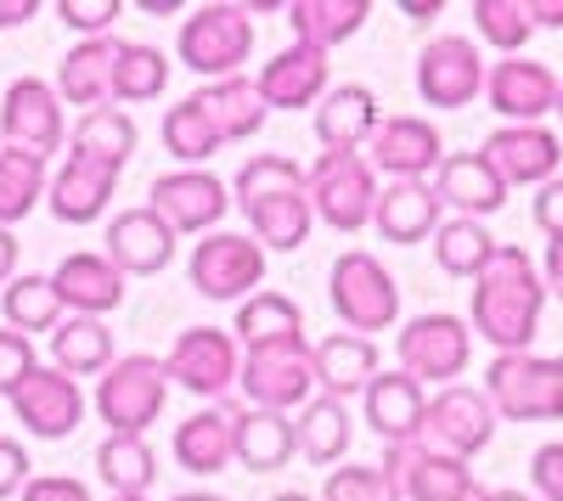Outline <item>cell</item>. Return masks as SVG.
Masks as SVG:
<instances>
[{"label": "cell", "mask_w": 563, "mask_h": 501, "mask_svg": "<svg viewBox=\"0 0 563 501\" xmlns=\"http://www.w3.org/2000/svg\"><path fill=\"white\" fill-rule=\"evenodd\" d=\"M192 288L214 304H231V299H254V288L265 282V248L243 232H209L198 248H192Z\"/></svg>", "instance_id": "obj_14"}, {"label": "cell", "mask_w": 563, "mask_h": 501, "mask_svg": "<svg viewBox=\"0 0 563 501\" xmlns=\"http://www.w3.org/2000/svg\"><path fill=\"white\" fill-rule=\"evenodd\" d=\"M474 29L485 45H496L501 57H525V45L536 34L525 0H474Z\"/></svg>", "instance_id": "obj_45"}, {"label": "cell", "mask_w": 563, "mask_h": 501, "mask_svg": "<svg viewBox=\"0 0 563 501\" xmlns=\"http://www.w3.org/2000/svg\"><path fill=\"white\" fill-rule=\"evenodd\" d=\"M552 113H558V119H563V85H558V108H552Z\"/></svg>", "instance_id": "obj_61"}, {"label": "cell", "mask_w": 563, "mask_h": 501, "mask_svg": "<svg viewBox=\"0 0 563 501\" xmlns=\"http://www.w3.org/2000/svg\"><path fill=\"white\" fill-rule=\"evenodd\" d=\"M40 367V355H34V338L12 333V327H0V394L12 400V389Z\"/></svg>", "instance_id": "obj_47"}, {"label": "cell", "mask_w": 563, "mask_h": 501, "mask_svg": "<svg viewBox=\"0 0 563 501\" xmlns=\"http://www.w3.org/2000/svg\"><path fill=\"white\" fill-rule=\"evenodd\" d=\"M271 501H316V496H305V490H282V496H271Z\"/></svg>", "instance_id": "obj_59"}, {"label": "cell", "mask_w": 563, "mask_h": 501, "mask_svg": "<svg viewBox=\"0 0 563 501\" xmlns=\"http://www.w3.org/2000/svg\"><path fill=\"white\" fill-rule=\"evenodd\" d=\"M310 192V214H321V225L333 232H361L378 209V169L361 153H321L316 169L305 175Z\"/></svg>", "instance_id": "obj_8"}, {"label": "cell", "mask_w": 563, "mask_h": 501, "mask_svg": "<svg viewBox=\"0 0 563 501\" xmlns=\"http://www.w3.org/2000/svg\"><path fill=\"white\" fill-rule=\"evenodd\" d=\"M530 479H536V501H563V439L536 450V457H530Z\"/></svg>", "instance_id": "obj_49"}, {"label": "cell", "mask_w": 563, "mask_h": 501, "mask_svg": "<svg viewBox=\"0 0 563 501\" xmlns=\"http://www.w3.org/2000/svg\"><path fill=\"white\" fill-rule=\"evenodd\" d=\"M113 63H119V40L113 34L68 45V57L57 63V97L85 108V113L113 108Z\"/></svg>", "instance_id": "obj_24"}, {"label": "cell", "mask_w": 563, "mask_h": 501, "mask_svg": "<svg viewBox=\"0 0 563 501\" xmlns=\"http://www.w3.org/2000/svg\"><path fill=\"white\" fill-rule=\"evenodd\" d=\"M541 310H547V288L541 270L525 248H496V259L474 277V338L496 344V355H525L541 333Z\"/></svg>", "instance_id": "obj_1"}, {"label": "cell", "mask_w": 563, "mask_h": 501, "mask_svg": "<svg viewBox=\"0 0 563 501\" xmlns=\"http://www.w3.org/2000/svg\"><path fill=\"white\" fill-rule=\"evenodd\" d=\"M440 198L429 180H395V187H378V209H372V225L384 232V243L411 248V243H429L440 232Z\"/></svg>", "instance_id": "obj_26"}, {"label": "cell", "mask_w": 563, "mask_h": 501, "mask_svg": "<svg viewBox=\"0 0 563 501\" xmlns=\"http://www.w3.org/2000/svg\"><path fill=\"white\" fill-rule=\"evenodd\" d=\"M113 333L97 322V315H68V322L52 333V367L68 372L74 383L79 378H102L113 367Z\"/></svg>", "instance_id": "obj_37"}, {"label": "cell", "mask_w": 563, "mask_h": 501, "mask_svg": "<svg viewBox=\"0 0 563 501\" xmlns=\"http://www.w3.org/2000/svg\"><path fill=\"white\" fill-rule=\"evenodd\" d=\"M536 225L547 237L563 232V175H552L547 187H536Z\"/></svg>", "instance_id": "obj_52"}, {"label": "cell", "mask_w": 563, "mask_h": 501, "mask_svg": "<svg viewBox=\"0 0 563 501\" xmlns=\"http://www.w3.org/2000/svg\"><path fill=\"white\" fill-rule=\"evenodd\" d=\"M180 63L209 79H231L243 74V63L254 57V18L249 7H231V0H209L192 18L180 23V40H175Z\"/></svg>", "instance_id": "obj_5"}, {"label": "cell", "mask_w": 563, "mask_h": 501, "mask_svg": "<svg viewBox=\"0 0 563 501\" xmlns=\"http://www.w3.org/2000/svg\"><path fill=\"white\" fill-rule=\"evenodd\" d=\"M29 18H40V0H0V29H18Z\"/></svg>", "instance_id": "obj_54"}, {"label": "cell", "mask_w": 563, "mask_h": 501, "mask_svg": "<svg viewBox=\"0 0 563 501\" xmlns=\"http://www.w3.org/2000/svg\"><path fill=\"white\" fill-rule=\"evenodd\" d=\"M238 457V405H203L175 428V463L186 474H225Z\"/></svg>", "instance_id": "obj_25"}, {"label": "cell", "mask_w": 563, "mask_h": 501, "mask_svg": "<svg viewBox=\"0 0 563 501\" xmlns=\"http://www.w3.org/2000/svg\"><path fill=\"white\" fill-rule=\"evenodd\" d=\"M378 130V97L366 85H327L316 108V142L321 153H355Z\"/></svg>", "instance_id": "obj_31"}, {"label": "cell", "mask_w": 563, "mask_h": 501, "mask_svg": "<svg viewBox=\"0 0 563 501\" xmlns=\"http://www.w3.org/2000/svg\"><path fill=\"white\" fill-rule=\"evenodd\" d=\"M231 203H238L254 225V243L276 248V254H294L310 237V192H305V169L282 153H260L238 169L231 180Z\"/></svg>", "instance_id": "obj_2"}, {"label": "cell", "mask_w": 563, "mask_h": 501, "mask_svg": "<svg viewBox=\"0 0 563 501\" xmlns=\"http://www.w3.org/2000/svg\"><path fill=\"white\" fill-rule=\"evenodd\" d=\"M372 147V169H384L395 180H429L445 158V142L429 119H411V113H395V119H378V130L366 135Z\"/></svg>", "instance_id": "obj_19"}, {"label": "cell", "mask_w": 563, "mask_h": 501, "mask_svg": "<svg viewBox=\"0 0 563 501\" xmlns=\"http://www.w3.org/2000/svg\"><path fill=\"white\" fill-rule=\"evenodd\" d=\"M0 315L7 327L34 338V333H57L63 327V304L52 293V277H12L7 293H0Z\"/></svg>", "instance_id": "obj_41"}, {"label": "cell", "mask_w": 563, "mask_h": 501, "mask_svg": "<svg viewBox=\"0 0 563 501\" xmlns=\"http://www.w3.org/2000/svg\"><path fill=\"white\" fill-rule=\"evenodd\" d=\"M310 360H316V389L327 400H350V394H366V383L378 378V344L372 338H355V333H327L321 344H310Z\"/></svg>", "instance_id": "obj_28"}, {"label": "cell", "mask_w": 563, "mask_h": 501, "mask_svg": "<svg viewBox=\"0 0 563 501\" xmlns=\"http://www.w3.org/2000/svg\"><path fill=\"white\" fill-rule=\"evenodd\" d=\"M467 501H485V485H479V490H474V496H467Z\"/></svg>", "instance_id": "obj_62"}, {"label": "cell", "mask_w": 563, "mask_h": 501, "mask_svg": "<svg viewBox=\"0 0 563 501\" xmlns=\"http://www.w3.org/2000/svg\"><path fill=\"white\" fill-rule=\"evenodd\" d=\"M327 299H333L339 322L355 338L389 333L400 322V288H395V277L384 270V259L366 254V248H350V254L333 259V270H327Z\"/></svg>", "instance_id": "obj_4"}, {"label": "cell", "mask_w": 563, "mask_h": 501, "mask_svg": "<svg viewBox=\"0 0 563 501\" xmlns=\"http://www.w3.org/2000/svg\"><path fill=\"white\" fill-rule=\"evenodd\" d=\"M429 187H434L440 209H456L462 220H485L507 203V180L485 164V153H445Z\"/></svg>", "instance_id": "obj_22"}, {"label": "cell", "mask_w": 563, "mask_h": 501, "mask_svg": "<svg viewBox=\"0 0 563 501\" xmlns=\"http://www.w3.org/2000/svg\"><path fill=\"white\" fill-rule=\"evenodd\" d=\"M536 29H563V0H525Z\"/></svg>", "instance_id": "obj_55"}, {"label": "cell", "mask_w": 563, "mask_h": 501, "mask_svg": "<svg viewBox=\"0 0 563 501\" xmlns=\"http://www.w3.org/2000/svg\"><path fill=\"white\" fill-rule=\"evenodd\" d=\"M395 355H400V372L411 383H440L451 389L467 372V355H474V327L462 315L429 310V315H411V322L395 333Z\"/></svg>", "instance_id": "obj_7"}, {"label": "cell", "mask_w": 563, "mask_h": 501, "mask_svg": "<svg viewBox=\"0 0 563 501\" xmlns=\"http://www.w3.org/2000/svg\"><path fill=\"white\" fill-rule=\"evenodd\" d=\"M52 293L63 310L74 315H102L124 304V277L108 265V254H68L57 270H52Z\"/></svg>", "instance_id": "obj_27"}, {"label": "cell", "mask_w": 563, "mask_h": 501, "mask_svg": "<svg viewBox=\"0 0 563 501\" xmlns=\"http://www.w3.org/2000/svg\"><path fill=\"white\" fill-rule=\"evenodd\" d=\"M29 479H34V474H29V450H23L18 439H0V501L23 496Z\"/></svg>", "instance_id": "obj_50"}, {"label": "cell", "mask_w": 563, "mask_h": 501, "mask_svg": "<svg viewBox=\"0 0 563 501\" xmlns=\"http://www.w3.org/2000/svg\"><path fill=\"white\" fill-rule=\"evenodd\" d=\"M299 457L294 439V417L288 412H260V405H238V463L249 474H276Z\"/></svg>", "instance_id": "obj_34"}, {"label": "cell", "mask_w": 563, "mask_h": 501, "mask_svg": "<svg viewBox=\"0 0 563 501\" xmlns=\"http://www.w3.org/2000/svg\"><path fill=\"white\" fill-rule=\"evenodd\" d=\"M97 479H102L113 496H147L153 479H158V463H153L147 439H135V434L102 439V450H97Z\"/></svg>", "instance_id": "obj_40"}, {"label": "cell", "mask_w": 563, "mask_h": 501, "mask_svg": "<svg viewBox=\"0 0 563 501\" xmlns=\"http://www.w3.org/2000/svg\"><path fill=\"white\" fill-rule=\"evenodd\" d=\"M192 102L209 113V124L220 130V142H249V135H260V124H265V113H271L265 97H260V85H254L249 74L209 79Z\"/></svg>", "instance_id": "obj_33"}, {"label": "cell", "mask_w": 563, "mask_h": 501, "mask_svg": "<svg viewBox=\"0 0 563 501\" xmlns=\"http://www.w3.org/2000/svg\"><path fill=\"white\" fill-rule=\"evenodd\" d=\"M400 12H406L411 23H434V18H440V7H411V0H406V7H400Z\"/></svg>", "instance_id": "obj_57"}, {"label": "cell", "mask_w": 563, "mask_h": 501, "mask_svg": "<svg viewBox=\"0 0 563 501\" xmlns=\"http://www.w3.org/2000/svg\"><path fill=\"white\" fill-rule=\"evenodd\" d=\"M485 97L507 124H541L558 108V74L530 57H501L485 68Z\"/></svg>", "instance_id": "obj_20"}, {"label": "cell", "mask_w": 563, "mask_h": 501, "mask_svg": "<svg viewBox=\"0 0 563 501\" xmlns=\"http://www.w3.org/2000/svg\"><path fill=\"white\" fill-rule=\"evenodd\" d=\"M260 97L265 108L276 113H294V108H316L327 97V52H316V45H288V52H276L265 68H260Z\"/></svg>", "instance_id": "obj_23"}, {"label": "cell", "mask_w": 563, "mask_h": 501, "mask_svg": "<svg viewBox=\"0 0 563 501\" xmlns=\"http://www.w3.org/2000/svg\"><path fill=\"white\" fill-rule=\"evenodd\" d=\"M378 468L395 479L400 501H467V496L479 490L474 468L456 463V457H440V450H429L422 439L389 445Z\"/></svg>", "instance_id": "obj_16"}, {"label": "cell", "mask_w": 563, "mask_h": 501, "mask_svg": "<svg viewBox=\"0 0 563 501\" xmlns=\"http://www.w3.org/2000/svg\"><path fill=\"white\" fill-rule=\"evenodd\" d=\"M485 400L507 423H563V355H496L485 367Z\"/></svg>", "instance_id": "obj_3"}, {"label": "cell", "mask_w": 563, "mask_h": 501, "mask_svg": "<svg viewBox=\"0 0 563 501\" xmlns=\"http://www.w3.org/2000/svg\"><path fill=\"white\" fill-rule=\"evenodd\" d=\"M485 57H479V45L474 40H462V34H440L422 45V57H417V97L429 102V108H467L474 97H485Z\"/></svg>", "instance_id": "obj_15"}, {"label": "cell", "mask_w": 563, "mask_h": 501, "mask_svg": "<svg viewBox=\"0 0 563 501\" xmlns=\"http://www.w3.org/2000/svg\"><path fill=\"white\" fill-rule=\"evenodd\" d=\"M147 209L175 237H209V232H220V220L231 209V187L209 169H169V175L153 180Z\"/></svg>", "instance_id": "obj_12"}, {"label": "cell", "mask_w": 563, "mask_h": 501, "mask_svg": "<svg viewBox=\"0 0 563 501\" xmlns=\"http://www.w3.org/2000/svg\"><path fill=\"white\" fill-rule=\"evenodd\" d=\"M12 270H18V237L7 232V225H0V288L12 282Z\"/></svg>", "instance_id": "obj_56"}, {"label": "cell", "mask_w": 563, "mask_h": 501, "mask_svg": "<svg viewBox=\"0 0 563 501\" xmlns=\"http://www.w3.org/2000/svg\"><path fill=\"white\" fill-rule=\"evenodd\" d=\"M417 439L429 445V450H440V457H456V463L479 457V450L496 439V412H490L485 389H467V383L440 389L429 405H422Z\"/></svg>", "instance_id": "obj_9"}, {"label": "cell", "mask_w": 563, "mask_h": 501, "mask_svg": "<svg viewBox=\"0 0 563 501\" xmlns=\"http://www.w3.org/2000/svg\"><path fill=\"white\" fill-rule=\"evenodd\" d=\"M40 203H45V164L29 158V153L0 147V225L12 232V225L29 220Z\"/></svg>", "instance_id": "obj_44"}, {"label": "cell", "mask_w": 563, "mask_h": 501, "mask_svg": "<svg viewBox=\"0 0 563 501\" xmlns=\"http://www.w3.org/2000/svg\"><path fill=\"white\" fill-rule=\"evenodd\" d=\"M366 428L378 434L384 445H406L417 439L422 428V405H429V394H422V383H411L406 372H378L366 383Z\"/></svg>", "instance_id": "obj_30"}, {"label": "cell", "mask_w": 563, "mask_h": 501, "mask_svg": "<svg viewBox=\"0 0 563 501\" xmlns=\"http://www.w3.org/2000/svg\"><path fill=\"white\" fill-rule=\"evenodd\" d=\"M113 501H147V496H113Z\"/></svg>", "instance_id": "obj_63"}, {"label": "cell", "mask_w": 563, "mask_h": 501, "mask_svg": "<svg viewBox=\"0 0 563 501\" xmlns=\"http://www.w3.org/2000/svg\"><path fill=\"white\" fill-rule=\"evenodd\" d=\"M321 501H400L395 479L378 463H355V468H333L321 485Z\"/></svg>", "instance_id": "obj_46"}, {"label": "cell", "mask_w": 563, "mask_h": 501, "mask_svg": "<svg viewBox=\"0 0 563 501\" xmlns=\"http://www.w3.org/2000/svg\"><path fill=\"white\" fill-rule=\"evenodd\" d=\"M282 12H288V29L299 45L333 52V45L361 34V23L372 18V0H288Z\"/></svg>", "instance_id": "obj_35"}, {"label": "cell", "mask_w": 563, "mask_h": 501, "mask_svg": "<svg viewBox=\"0 0 563 501\" xmlns=\"http://www.w3.org/2000/svg\"><path fill=\"white\" fill-rule=\"evenodd\" d=\"M294 439H299V457L310 468H339L350 457V439H355V423H350V405L344 400H327V394H310L294 417Z\"/></svg>", "instance_id": "obj_32"}, {"label": "cell", "mask_w": 563, "mask_h": 501, "mask_svg": "<svg viewBox=\"0 0 563 501\" xmlns=\"http://www.w3.org/2000/svg\"><path fill=\"white\" fill-rule=\"evenodd\" d=\"M119 192V175L102 169V164H85V158H63V169L52 175V187H45V203L63 225H90L97 214H108Z\"/></svg>", "instance_id": "obj_29"}, {"label": "cell", "mask_w": 563, "mask_h": 501, "mask_svg": "<svg viewBox=\"0 0 563 501\" xmlns=\"http://www.w3.org/2000/svg\"><path fill=\"white\" fill-rule=\"evenodd\" d=\"M175 501H225V496H209V490H192V496H175Z\"/></svg>", "instance_id": "obj_60"}, {"label": "cell", "mask_w": 563, "mask_h": 501, "mask_svg": "<svg viewBox=\"0 0 563 501\" xmlns=\"http://www.w3.org/2000/svg\"><path fill=\"white\" fill-rule=\"evenodd\" d=\"M541 288H547L552 299H563V232H558V237H547V265H541Z\"/></svg>", "instance_id": "obj_53"}, {"label": "cell", "mask_w": 563, "mask_h": 501, "mask_svg": "<svg viewBox=\"0 0 563 501\" xmlns=\"http://www.w3.org/2000/svg\"><path fill=\"white\" fill-rule=\"evenodd\" d=\"M23 501H90V490L68 474H45V479H29L23 485Z\"/></svg>", "instance_id": "obj_51"}, {"label": "cell", "mask_w": 563, "mask_h": 501, "mask_svg": "<svg viewBox=\"0 0 563 501\" xmlns=\"http://www.w3.org/2000/svg\"><path fill=\"white\" fill-rule=\"evenodd\" d=\"M12 412L34 439H68L85 417V389L57 372V367H34L18 389H12Z\"/></svg>", "instance_id": "obj_17"}, {"label": "cell", "mask_w": 563, "mask_h": 501, "mask_svg": "<svg viewBox=\"0 0 563 501\" xmlns=\"http://www.w3.org/2000/svg\"><path fill=\"white\" fill-rule=\"evenodd\" d=\"M0 135H7L12 153H29V158H52L63 142H68V124H63V97L45 79L23 74L7 85L0 97Z\"/></svg>", "instance_id": "obj_11"}, {"label": "cell", "mask_w": 563, "mask_h": 501, "mask_svg": "<svg viewBox=\"0 0 563 501\" xmlns=\"http://www.w3.org/2000/svg\"><path fill=\"white\" fill-rule=\"evenodd\" d=\"M119 12H124L119 0H57V18H63L68 29H79L85 40H97V34H108Z\"/></svg>", "instance_id": "obj_48"}, {"label": "cell", "mask_w": 563, "mask_h": 501, "mask_svg": "<svg viewBox=\"0 0 563 501\" xmlns=\"http://www.w3.org/2000/svg\"><path fill=\"white\" fill-rule=\"evenodd\" d=\"M220 147H225V142H220V130L209 124V113H203L192 97L175 102V108L164 113V153L180 158V169H203Z\"/></svg>", "instance_id": "obj_42"}, {"label": "cell", "mask_w": 563, "mask_h": 501, "mask_svg": "<svg viewBox=\"0 0 563 501\" xmlns=\"http://www.w3.org/2000/svg\"><path fill=\"white\" fill-rule=\"evenodd\" d=\"M231 338H238L243 349H265V344H288V338H305V315L288 293H254L238 304V322H231Z\"/></svg>", "instance_id": "obj_38"}, {"label": "cell", "mask_w": 563, "mask_h": 501, "mask_svg": "<svg viewBox=\"0 0 563 501\" xmlns=\"http://www.w3.org/2000/svg\"><path fill=\"white\" fill-rule=\"evenodd\" d=\"M485 164L507 180V192L512 187H547V180L558 175L563 164V147H558V135L547 124H501L485 135Z\"/></svg>", "instance_id": "obj_18"}, {"label": "cell", "mask_w": 563, "mask_h": 501, "mask_svg": "<svg viewBox=\"0 0 563 501\" xmlns=\"http://www.w3.org/2000/svg\"><path fill=\"white\" fill-rule=\"evenodd\" d=\"M169 90V63L158 45H130L119 40V63H113V102H158Z\"/></svg>", "instance_id": "obj_43"}, {"label": "cell", "mask_w": 563, "mask_h": 501, "mask_svg": "<svg viewBox=\"0 0 563 501\" xmlns=\"http://www.w3.org/2000/svg\"><path fill=\"white\" fill-rule=\"evenodd\" d=\"M238 372H243V349L225 327H186L164 355V378L180 383L186 394H203V400L231 394Z\"/></svg>", "instance_id": "obj_13"}, {"label": "cell", "mask_w": 563, "mask_h": 501, "mask_svg": "<svg viewBox=\"0 0 563 501\" xmlns=\"http://www.w3.org/2000/svg\"><path fill=\"white\" fill-rule=\"evenodd\" d=\"M243 394L260 412H294L316 394V360L305 338L288 344H265V349H243V372H238Z\"/></svg>", "instance_id": "obj_10"}, {"label": "cell", "mask_w": 563, "mask_h": 501, "mask_svg": "<svg viewBox=\"0 0 563 501\" xmlns=\"http://www.w3.org/2000/svg\"><path fill=\"white\" fill-rule=\"evenodd\" d=\"M496 237L485 232V220H440V232H434V259H440V270L445 277H467L474 282L479 270L496 259Z\"/></svg>", "instance_id": "obj_39"}, {"label": "cell", "mask_w": 563, "mask_h": 501, "mask_svg": "<svg viewBox=\"0 0 563 501\" xmlns=\"http://www.w3.org/2000/svg\"><path fill=\"white\" fill-rule=\"evenodd\" d=\"M164 400H169V378H164V360L158 355H119L113 367L97 383V417L113 434H147L164 417Z\"/></svg>", "instance_id": "obj_6"}, {"label": "cell", "mask_w": 563, "mask_h": 501, "mask_svg": "<svg viewBox=\"0 0 563 501\" xmlns=\"http://www.w3.org/2000/svg\"><path fill=\"white\" fill-rule=\"evenodd\" d=\"M175 232L169 225L141 203V209H124V214H113V225H108V265L119 270V277H158V270H169V259H175Z\"/></svg>", "instance_id": "obj_21"}, {"label": "cell", "mask_w": 563, "mask_h": 501, "mask_svg": "<svg viewBox=\"0 0 563 501\" xmlns=\"http://www.w3.org/2000/svg\"><path fill=\"white\" fill-rule=\"evenodd\" d=\"M135 119L124 108H97L85 113L74 130H68V158H85V164H102V169H124L135 158Z\"/></svg>", "instance_id": "obj_36"}, {"label": "cell", "mask_w": 563, "mask_h": 501, "mask_svg": "<svg viewBox=\"0 0 563 501\" xmlns=\"http://www.w3.org/2000/svg\"><path fill=\"white\" fill-rule=\"evenodd\" d=\"M485 501H536V496H525V490H485Z\"/></svg>", "instance_id": "obj_58"}]
</instances>
